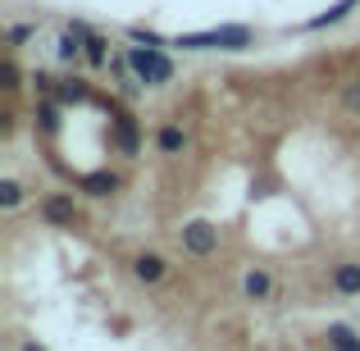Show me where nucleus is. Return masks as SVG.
I'll return each mask as SVG.
<instances>
[{
	"mask_svg": "<svg viewBox=\"0 0 360 351\" xmlns=\"http://www.w3.org/2000/svg\"><path fill=\"white\" fill-rule=\"evenodd\" d=\"M128 69L137 73L141 82H150V87H160V82L174 78V60L160 55V46H132L128 51Z\"/></svg>",
	"mask_w": 360,
	"mask_h": 351,
	"instance_id": "1",
	"label": "nucleus"
},
{
	"mask_svg": "<svg viewBox=\"0 0 360 351\" xmlns=\"http://www.w3.org/2000/svg\"><path fill=\"white\" fill-rule=\"evenodd\" d=\"M183 246H187L192 255H210L214 246H219V229H210L205 219L187 224V229H183Z\"/></svg>",
	"mask_w": 360,
	"mask_h": 351,
	"instance_id": "2",
	"label": "nucleus"
},
{
	"mask_svg": "<svg viewBox=\"0 0 360 351\" xmlns=\"http://www.w3.org/2000/svg\"><path fill=\"white\" fill-rule=\"evenodd\" d=\"M110 119H115L119 151H123V155H137V151H141V132H137V123H132V115H123V110H110Z\"/></svg>",
	"mask_w": 360,
	"mask_h": 351,
	"instance_id": "3",
	"label": "nucleus"
},
{
	"mask_svg": "<svg viewBox=\"0 0 360 351\" xmlns=\"http://www.w3.org/2000/svg\"><path fill=\"white\" fill-rule=\"evenodd\" d=\"M41 219L46 224H73V201L69 196H46L41 201Z\"/></svg>",
	"mask_w": 360,
	"mask_h": 351,
	"instance_id": "4",
	"label": "nucleus"
},
{
	"mask_svg": "<svg viewBox=\"0 0 360 351\" xmlns=\"http://www.w3.org/2000/svg\"><path fill=\"white\" fill-rule=\"evenodd\" d=\"M333 288L342 292V297H356L360 292V264H338L333 269Z\"/></svg>",
	"mask_w": 360,
	"mask_h": 351,
	"instance_id": "5",
	"label": "nucleus"
},
{
	"mask_svg": "<svg viewBox=\"0 0 360 351\" xmlns=\"http://www.w3.org/2000/svg\"><path fill=\"white\" fill-rule=\"evenodd\" d=\"M132 274H137L141 283H160V279H165V260H160V255H137Z\"/></svg>",
	"mask_w": 360,
	"mask_h": 351,
	"instance_id": "6",
	"label": "nucleus"
},
{
	"mask_svg": "<svg viewBox=\"0 0 360 351\" xmlns=\"http://www.w3.org/2000/svg\"><path fill=\"white\" fill-rule=\"evenodd\" d=\"M37 128H41L46 137H51V132L60 128V101H55V96H46L41 106H37Z\"/></svg>",
	"mask_w": 360,
	"mask_h": 351,
	"instance_id": "7",
	"label": "nucleus"
},
{
	"mask_svg": "<svg viewBox=\"0 0 360 351\" xmlns=\"http://www.w3.org/2000/svg\"><path fill=\"white\" fill-rule=\"evenodd\" d=\"M242 288H246V297H251V301H264V297L274 292V279H269L264 269H251V274H246V283H242Z\"/></svg>",
	"mask_w": 360,
	"mask_h": 351,
	"instance_id": "8",
	"label": "nucleus"
},
{
	"mask_svg": "<svg viewBox=\"0 0 360 351\" xmlns=\"http://www.w3.org/2000/svg\"><path fill=\"white\" fill-rule=\"evenodd\" d=\"M328 347H333V351H360V338L347 324H333V328H328Z\"/></svg>",
	"mask_w": 360,
	"mask_h": 351,
	"instance_id": "9",
	"label": "nucleus"
},
{
	"mask_svg": "<svg viewBox=\"0 0 360 351\" xmlns=\"http://www.w3.org/2000/svg\"><path fill=\"white\" fill-rule=\"evenodd\" d=\"M356 5H360V0H338L333 9H324V14H315V18H310V27H328V23H338V18H347Z\"/></svg>",
	"mask_w": 360,
	"mask_h": 351,
	"instance_id": "10",
	"label": "nucleus"
},
{
	"mask_svg": "<svg viewBox=\"0 0 360 351\" xmlns=\"http://www.w3.org/2000/svg\"><path fill=\"white\" fill-rule=\"evenodd\" d=\"M160 151H165V155H178V151L187 146V137H183V128H174V123H169V128H160Z\"/></svg>",
	"mask_w": 360,
	"mask_h": 351,
	"instance_id": "11",
	"label": "nucleus"
},
{
	"mask_svg": "<svg viewBox=\"0 0 360 351\" xmlns=\"http://www.w3.org/2000/svg\"><path fill=\"white\" fill-rule=\"evenodd\" d=\"M82 187H87L91 196H110L119 187V178H110V174H82Z\"/></svg>",
	"mask_w": 360,
	"mask_h": 351,
	"instance_id": "12",
	"label": "nucleus"
},
{
	"mask_svg": "<svg viewBox=\"0 0 360 351\" xmlns=\"http://www.w3.org/2000/svg\"><path fill=\"white\" fill-rule=\"evenodd\" d=\"M87 96H91V91H87V82H82V78H69L60 91H55V101H60V106H69V101H87Z\"/></svg>",
	"mask_w": 360,
	"mask_h": 351,
	"instance_id": "13",
	"label": "nucleus"
},
{
	"mask_svg": "<svg viewBox=\"0 0 360 351\" xmlns=\"http://www.w3.org/2000/svg\"><path fill=\"white\" fill-rule=\"evenodd\" d=\"M105 46H110L105 37L87 32V60H91V64H105V60H110V51H105Z\"/></svg>",
	"mask_w": 360,
	"mask_h": 351,
	"instance_id": "14",
	"label": "nucleus"
},
{
	"mask_svg": "<svg viewBox=\"0 0 360 351\" xmlns=\"http://www.w3.org/2000/svg\"><path fill=\"white\" fill-rule=\"evenodd\" d=\"M18 201H23V187H18L14 178H5V183H0V205H5V210H14Z\"/></svg>",
	"mask_w": 360,
	"mask_h": 351,
	"instance_id": "15",
	"label": "nucleus"
},
{
	"mask_svg": "<svg viewBox=\"0 0 360 351\" xmlns=\"http://www.w3.org/2000/svg\"><path fill=\"white\" fill-rule=\"evenodd\" d=\"M32 82H37V91H41V96H55V91H60L51 73H32Z\"/></svg>",
	"mask_w": 360,
	"mask_h": 351,
	"instance_id": "16",
	"label": "nucleus"
},
{
	"mask_svg": "<svg viewBox=\"0 0 360 351\" xmlns=\"http://www.w3.org/2000/svg\"><path fill=\"white\" fill-rule=\"evenodd\" d=\"M27 37H32V23H18V27H9V46H23Z\"/></svg>",
	"mask_w": 360,
	"mask_h": 351,
	"instance_id": "17",
	"label": "nucleus"
},
{
	"mask_svg": "<svg viewBox=\"0 0 360 351\" xmlns=\"http://www.w3.org/2000/svg\"><path fill=\"white\" fill-rule=\"evenodd\" d=\"M342 106L352 110V115H360V87H347L342 91Z\"/></svg>",
	"mask_w": 360,
	"mask_h": 351,
	"instance_id": "18",
	"label": "nucleus"
},
{
	"mask_svg": "<svg viewBox=\"0 0 360 351\" xmlns=\"http://www.w3.org/2000/svg\"><path fill=\"white\" fill-rule=\"evenodd\" d=\"M5 87H18V64H14V60L5 64Z\"/></svg>",
	"mask_w": 360,
	"mask_h": 351,
	"instance_id": "19",
	"label": "nucleus"
},
{
	"mask_svg": "<svg viewBox=\"0 0 360 351\" xmlns=\"http://www.w3.org/2000/svg\"><path fill=\"white\" fill-rule=\"evenodd\" d=\"M23 351H41V347H37V343H23Z\"/></svg>",
	"mask_w": 360,
	"mask_h": 351,
	"instance_id": "20",
	"label": "nucleus"
}]
</instances>
